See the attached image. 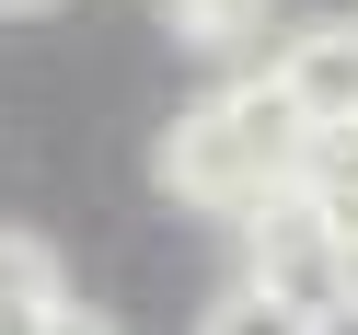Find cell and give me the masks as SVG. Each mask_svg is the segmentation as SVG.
Wrapping results in <instances>:
<instances>
[{
  "label": "cell",
  "mask_w": 358,
  "mask_h": 335,
  "mask_svg": "<svg viewBox=\"0 0 358 335\" xmlns=\"http://www.w3.org/2000/svg\"><path fill=\"white\" fill-rule=\"evenodd\" d=\"M301 139L312 127L266 93V70H243V81H220L208 104H185V116L162 127L150 173H162V197L196 208V220H266L278 197H301Z\"/></svg>",
  "instance_id": "cell-1"
},
{
  "label": "cell",
  "mask_w": 358,
  "mask_h": 335,
  "mask_svg": "<svg viewBox=\"0 0 358 335\" xmlns=\"http://www.w3.org/2000/svg\"><path fill=\"white\" fill-rule=\"evenodd\" d=\"M243 278L278 289L301 324H347L358 312V278H347V255H335V231L312 220V197H278L266 220H243Z\"/></svg>",
  "instance_id": "cell-2"
},
{
  "label": "cell",
  "mask_w": 358,
  "mask_h": 335,
  "mask_svg": "<svg viewBox=\"0 0 358 335\" xmlns=\"http://www.w3.org/2000/svg\"><path fill=\"white\" fill-rule=\"evenodd\" d=\"M266 93H278L312 139H324V127H358V24H301V35H278Z\"/></svg>",
  "instance_id": "cell-3"
},
{
  "label": "cell",
  "mask_w": 358,
  "mask_h": 335,
  "mask_svg": "<svg viewBox=\"0 0 358 335\" xmlns=\"http://www.w3.org/2000/svg\"><path fill=\"white\" fill-rule=\"evenodd\" d=\"M150 12H162V35L196 47V58H231V47L266 35V0H150Z\"/></svg>",
  "instance_id": "cell-4"
},
{
  "label": "cell",
  "mask_w": 358,
  "mask_h": 335,
  "mask_svg": "<svg viewBox=\"0 0 358 335\" xmlns=\"http://www.w3.org/2000/svg\"><path fill=\"white\" fill-rule=\"evenodd\" d=\"M196 335H324V324H301V312H289L278 289L231 278V289H208V312H196Z\"/></svg>",
  "instance_id": "cell-5"
},
{
  "label": "cell",
  "mask_w": 358,
  "mask_h": 335,
  "mask_svg": "<svg viewBox=\"0 0 358 335\" xmlns=\"http://www.w3.org/2000/svg\"><path fill=\"white\" fill-rule=\"evenodd\" d=\"M312 220L335 231V255H347V278H358V185H335V197H312Z\"/></svg>",
  "instance_id": "cell-6"
},
{
  "label": "cell",
  "mask_w": 358,
  "mask_h": 335,
  "mask_svg": "<svg viewBox=\"0 0 358 335\" xmlns=\"http://www.w3.org/2000/svg\"><path fill=\"white\" fill-rule=\"evenodd\" d=\"M35 335H116V312H93V301H58Z\"/></svg>",
  "instance_id": "cell-7"
},
{
  "label": "cell",
  "mask_w": 358,
  "mask_h": 335,
  "mask_svg": "<svg viewBox=\"0 0 358 335\" xmlns=\"http://www.w3.org/2000/svg\"><path fill=\"white\" fill-rule=\"evenodd\" d=\"M0 12H58V0H0Z\"/></svg>",
  "instance_id": "cell-8"
}]
</instances>
